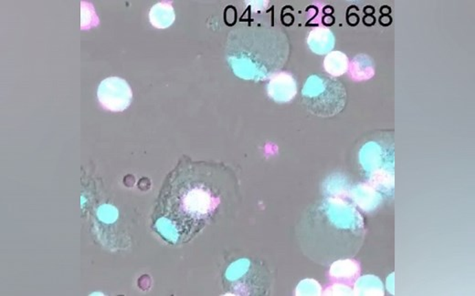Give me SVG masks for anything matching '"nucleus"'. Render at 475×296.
Here are the masks:
<instances>
[{"label": "nucleus", "instance_id": "nucleus-1", "mask_svg": "<svg viewBox=\"0 0 475 296\" xmlns=\"http://www.w3.org/2000/svg\"><path fill=\"white\" fill-rule=\"evenodd\" d=\"M234 173L222 164L186 163L172 173L159 198V233L172 242L189 241L237 198Z\"/></svg>", "mask_w": 475, "mask_h": 296}, {"label": "nucleus", "instance_id": "nucleus-2", "mask_svg": "<svg viewBox=\"0 0 475 296\" xmlns=\"http://www.w3.org/2000/svg\"><path fill=\"white\" fill-rule=\"evenodd\" d=\"M226 58L237 77L264 80L283 68L290 46L283 30L269 26H242L229 33Z\"/></svg>", "mask_w": 475, "mask_h": 296}, {"label": "nucleus", "instance_id": "nucleus-3", "mask_svg": "<svg viewBox=\"0 0 475 296\" xmlns=\"http://www.w3.org/2000/svg\"><path fill=\"white\" fill-rule=\"evenodd\" d=\"M360 170L368 183L386 195L394 190V145L380 138L366 142L359 153Z\"/></svg>", "mask_w": 475, "mask_h": 296}, {"label": "nucleus", "instance_id": "nucleus-4", "mask_svg": "<svg viewBox=\"0 0 475 296\" xmlns=\"http://www.w3.org/2000/svg\"><path fill=\"white\" fill-rule=\"evenodd\" d=\"M302 100L313 115L330 118L346 107L348 93L339 80L326 75H312L302 89Z\"/></svg>", "mask_w": 475, "mask_h": 296}, {"label": "nucleus", "instance_id": "nucleus-5", "mask_svg": "<svg viewBox=\"0 0 475 296\" xmlns=\"http://www.w3.org/2000/svg\"><path fill=\"white\" fill-rule=\"evenodd\" d=\"M98 100L103 109L112 113L127 110L132 102L133 93L129 84L118 77L103 80L98 88Z\"/></svg>", "mask_w": 475, "mask_h": 296}, {"label": "nucleus", "instance_id": "nucleus-6", "mask_svg": "<svg viewBox=\"0 0 475 296\" xmlns=\"http://www.w3.org/2000/svg\"><path fill=\"white\" fill-rule=\"evenodd\" d=\"M353 205L367 214L376 212L383 203V194L370 183H357L348 194Z\"/></svg>", "mask_w": 475, "mask_h": 296}, {"label": "nucleus", "instance_id": "nucleus-7", "mask_svg": "<svg viewBox=\"0 0 475 296\" xmlns=\"http://www.w3.org/2000/svg\"><path fill=\"white\" fill-rule=\"evenodd\" d=\"M268 95L276 102H289L297 94V84L292 74L277 72L267 85Z\"/></svg>", "mask_w": 475, "mask_h": 296}, {"label": "nucleus", "instance_id": "nucleus-8", "mask_svg": "<svg viewBox=\"0 0 475 296\" xmlns=\"http://www.w3.org/2000/svg\"><path fill=\"white\" fill-rule=\"evenodd\" d=\"M360 273H361V267L359 262L354 259L346 258L334 262L329 275L335 280L351 283L357 280Z\"/></svg>", "mask_w": 475, "mask_h": 296}, {"label": "nucleus", "instance_id": "nucleus-9", "mask_svg": "<svg viewBox=\"0 0 475 296\" xmlns=\"http://www.w3.org/2000/svg\"><path fill=\"white\" fill-rule=\"evenodd\" d=\"M307 43L310 49L317 55L326 54L335 46V37L326 27H317L310 32Z\"/></svg>", "mask_w": 475, "mask_h": 296}, {"label": "nucleus", "instance_id": "nucleus-10", "mask_svg": "<svg viewBox=\"0 0 475 296\" xmlns=\"http://www.w3.org/2000/svg\"><path fill=\"white\" fill-rule=\"evenodd\" d=\"M174 8L170 3H158L151 8L149 21L158 29H167L175 21Z\"/></svg>", "mask_w": 475, "mask_h": 296}, {"label": "nucleus", "instance_id": "nucleus-11", "mask_svg": "<svg viewBox=\"0 0 475 296\" xmlns=\"http://www.w3.org/2000/svg\"><path fill=\"white\" fill-rule=\"evenodd\" d=\"M355 295H384V284L378 276L366 275L359 276L354 284Z\"/></svg>", "mask_w": 475, "mask_h": 296}, {"label": "nucleus", "instance_id": "nucleus-12", "mask_svg": "<svg viewBox=\"0 0 475 296\" xmlns=\"http://www.w3.org/2000/svg\"><path fill=\"white\" fill-rule=\"evenodd\" d=\"M324 66L326 72L331 76H341L348 71V58L343 52H332L326 55Z\"/></svg>", "mask_w": 475, "mask_h": 296}, {"label": "nucleus", "instance_id": "nucleus-13", "mask_svg": "<svg viewBox=\"0 0 475 296\" xmlns=\"http://www.w3.org/2000/svg\"><path fill=\"white\" fill-rule=\"evenodd\" d=\"M352 78L356 80L370 79L374 75V66L370 58L360 55L354 58L351 67Z\"/></svg>", "mask_w": 475, "mask_h": 296}, {"label": "nucleus", "instance_id": "nucleus-14", "mask_svg": "<svg viewBox=\"0 0 475 296\" xmlns=\"http://www.w3.org/2000/svg\"><path fill=\"white\" fill-rule=\"evenodd\" d=\"M321 293V286L317 282L306 280L299 284L296 294L298 295H317Z\"/></svg>", "mask_w": 475, "mask_h": 296}, {"label": "nucleus", "instance_id": "nucleus-15", "mask_svg": "<svg viewBox=\"0 0 475 296\" xmlns=\"http://www.w3.org/2000/svg\"><path fill=\"white\" fill-rule=\"evenodd\" d=\"M326 294L330 295H353L354 291L350 286L344 284H335L329 287Z\"/></svg>", "mask_w": 475, "mask_h": 296}, {"label": "nucleus", "instance_id": "nucleus-16", "mask_svg": "<svg viewBox=\"0 0 475 296\" xmlns=\"http://www.w3.org/2000/svg\"><path fill=\"white\" fill-rule=\"evenodd\" d=\"M394 276H395L394 273H390L387 278V281H386V287H387L388 293L392 295H395V284H394L395 281H394Z\"/></svg>", "mask_w": 475, "mask_h": 296}]
</instances>
